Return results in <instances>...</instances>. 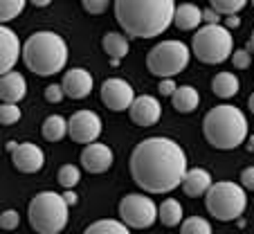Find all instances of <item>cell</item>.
Wrapping results in <instances>:
<instances>
[{
	"label": "cell",
	"mask_w": 254,
	"mask_h": 234,
	"mask_svg": "<svg viewBox=\"0 0 254 234\" xmlns=\"http://www.w3.org/2000/svg\"><path fill=\"white\" fill-rule=\"evenodd\" d=\"M187 173V156L183 147L169 138L142 140L130 153V176L139 189L149 194H167L183 185Z\"/></svg>",
	"instance_id": "1"
},
{
	"label": "cell",
	"mask_w": 254,
	"mask_h": 234,
	"mask_svg": "<svg viewBox=\"0 0 254 234\" xmlns=\"http://www.w3.org/2000/svg\"><path fill=\"white\" fill-rule=\"evenodd\" d=\"M176 0H115V18L133 38H155L173 23Z\"/></svg>",
	"instance_id": "2"
},
{
	"label": "cell",
	"mask_w": 254,
	"mask_h": 234,
	"mask_svg": "<svg viewBox=\"0 0 254 234\" xmlns=\"http://www.w3.org/2000/svg\"><path fill=\"white\" fill-rule=\"evenodd\" d=\"M202 133L214 149L230 151L248 140V120L232 104L214 106L202 120Z\"/></svg>",
	"instance_id": "3"
},
{
	"label": "cell",
	"mask_w": 254,
	"mask_h": 234,
	"mask_svg": "<svg viewBox=\"0 0 254 234\" xmlns=\"http://www.w3.org/2000/svg\"><path fill=\"white\" fill-rule=\"evenodd\" d=\"M23 61L34 75L52 77L67 63V45L57 32H34L23 43Z\"/></svg>",
	"instance_id": "4"
},
{
	"label": "cell",
	"mask_w": 254,
	"mask_h": 234,
	"mask_svg": "<svg viewBox=\"0 0 254 234\" xmlns=\"http://www.w3.org/2000/svg\"><path fill=\"white\" fill-rule=\"evenodd\" d=\"M70 205L65 203L63 194L57 191H41L32 198L27 210L29 225L39 234H61L67 225Z\"/></svg>",
	"instance_id": "5"
},
{
	"label": "cell",
	"mask_w": 254,
	"mask_h": 234,
	"mask_svg": "<svg viewBox=\"0 0 254 234\" xmlns=\"http://www.w3.org/2000/svg\"><path fill=\"white\" fill-rule=\"evenodd\" d=\"M191 52L200 59V63L216 66L232 57L234 52V38L232 32L223 25H205L198 27L191 41Z\"/></svg>",
	"instance_id": "6"
},
{
	"label": "cell",
	"mask_w": 254,
	"mask_h": 234,
	"mask_svg": "<svg viewBox=\"0 0 254 234\" xmlns=\"http://www.w3.org/2000/svg\"><path fill=\"white\" fill-rule=\"evenodd\" d=\"M205 207L218 221L241 219V214L248 207V194L236 182H230V180L214 182L205 194Z\"/></svg>",
	"instance_id": "7"
},
{
	"label": "cell",
	"mask_w": 254,
	"mask_h": 234,
	"mask_svg": "<svg viewBox=\"0 0 254 234\" xmlns=\"http://www.w3.org/2000/svg\"><path fill=\"white\" fill-rule=\"evenodd\" d=\"M189 59H191V50L183 41L171 38V41H162L151 48V52L146 54V68L151 75L160 79H171L189 66Z\"/></svg>",
	"instance_id": "8"
},
{
	"label": "cell",
	"mask_w": 254,
	"mask_h": 234,
	"mask_svg": "<svg viewBox=\"0 0 254 234\" xmlns=\"http://www.w3.org/2000/svg\"><path fill=\"white\" fill-rule=\"evenodd\" d=\"M120 219L135 230L151 228L158 221V205L146 194H128L120 203Z\"/></svg>",
	"instance_id": "9"
},
{
	"label": "cell",
	"mask_w": 254,
	"mask_h": 234,
	"mask_svg": "<svg viewBox=\"0 0 254 234\" xmlns=\"http://www.w3.org/2000/svg\"><path fill=\"white\" fill-rule=\"evenodd\" d=\"M101 117L95 110H77L67 120V135L77 144H92L101 135Z\"/></svg>",
	"instance_id": "10"
},
{
	"label": "cell",
	"mask_w": 254,
	"mask_h": 234,
	"mask_svg": "<svg viewBox=\"0 0 254 234\" xmlns=\"http://www.w3.org/2000/svg\"><path fill=\"white\" fill-rule=\"evenodd\" d=\"M101 101L106 104V108L122 113V110L130 108V104L135 101V90L128 81L113 77V79H106L101 83Z\"/></svg>",
	"instance_id": "11"
},
{
	"label": "cell",
	"mask_w": 254,
	"mask_h": 234,
	"mask_svg": "<svg viewBox=\"0 0 254 234\" xmlns=\"http://www.w3.org/2000/svg\"><path fill=\"white\" fill-rule=\"evenodd\" d=\"M11 162L20 173H36L45 164V153L34 142H23L16 144V149L11 151Z\"/></svg>",
	"instance_id": "12"
},
{
	"label": "cell",
	"mask_w": 254,
	"mask_h": 234,
	"mask_svg": "<svg viewBox=\"0 0 254 234\" xmlns=\"http://www.w3.org/2000/svg\"><path fill=\"white\" fill-rule=\"evenodd\" d=\"M130 120L133 124L137 126H155L162 117V106L155 97L151 95H142V97H135V101L130 104Z\"/></svg>",
	"instance_id": "13"
},
{
	"label": "cell",
	"mask_w": 254,
	"mask_h": 234,
	"mask_svg": "<svg viewBox=\"0 0 254 234\" xmlns=\"http://www.w3.org/2000/svg\"><path fill=\"white\" fill-rule=\"evenodd\" d=\"M113 151L111 147H106L101 142L86 144V149L81 151V167L90 173H106L113 167Z\"/></svg>",
	"instance_id": "14"
},
{
	"label": "cell",
	"mask_w": 254,
	"mask_h": 234,
	"mask_svg": "<svg viewBox=\"0 0 254 234\" xmlns=\"http://www.w3.org/2000/svg\"><path fill=\"white\" fill-rule=\"evenodd\" d=\"M20 57V41L14 29L0 25V77L14 70Z\"/></svg>",
	"instance_id": "15"
},
{
	"label": "cell",
	"mask_w": 254,
	"mask_h": 234,
	"mask_svg": "<svg viewBox=\"0 0 254 234\" xmlns=\"http://www.w3.org/2000/svg\"><path fill=\"white\" fill-rule=\"evenodd\" d=\"M92 75L88 70H83V68H72V70L65 72V77H63V92H65L70 99H83V97H88L92 92Z\"/></svg>",
	"instance_id": "16"
},
{
	"label": "cell",
	"mask_w": 254,
	"mask_h": 234,
	"mask_svg": "<svg viewBox=\"0 0 254 234\" xmlns=\"http://www.w3.org/2000/svg\"><path fill=\"white\" fill-rule=\"evenodd\" d=\"M27 95V81L20 72H7L0 77V99L5 104H18Z\"/></svg>",
	"instance_id": "17"
},
{
	"label": "cell",
	"mask_w": 254,
	"mask_h": 234,
	"mask_svg": "<svg viewBox=\"0 0 254 234\" xmlns=\"http://www.w3.org/2000/svg\"><path fill=\"white\" fill-rule=\"evenodd\" d=\"M211 185H214V182H211L209 171H205V169H200V167L187 169V173H185V178H183V191L189 198L205 196Z\"/></svg>",
	"instance_id": "18"
},
{
	"label": "cell",
	"mask_w": 254,
	"mask_h": 234,
	"mask_svg": "<svg viewBox=\"0 0 254 234\" xmlns=\"http://www.w3.org/2000/svg\"><path fill=\"white\" fill-rule=\"evenodd\" d=\"M101 45H104V52L111 57V66H120V61L128 54V38L124 36V34L120 32H108L104 36V41H101Z\"/></svg>",
	"instance_id": "19"
},
{
	"label": "cell",
	"mask_w": 254,
	"mask_h": 234,
	"mask_svg": "<svg viewBox=\"0 0 254 234\" xmlns=\"http://www.w3.org/2000/svg\"><path fill=\"white\" fill-rule=\"evenodd\" d=\"M202 20V11L200 7L191 5V2H185V5L176 7V14H173V25L183 32H189V29H196Z\"/></svg>",
	"instance_id": "20"
},
{
	"label": "cell",
	"mask_w": 254,
	"mask_h": 234,
	"mask_svg": "<svg viewBox=\"0 0 254 234\" xmlns=\"http://www.w3.org/2000/svg\"><path fill=\"white\" fill-rule=\"evenodd\" d=\"M171 104L178 113H191L200 104V95L193 86H178V90L171 95Z\"/></svg>",
	"instance_id": "21"
},
{
	"label": "cell",
	"mask_w": 254,
	"mask_h": 234,
	"mask_svg": "<svg viewBox=\"0 0 254 234\" xmlns=\"http://www.w3.org/2000/svg\"><path fill=\"white\" fill-rule=\"evenodd\" d=\"M241 83L236 79V75L232 72H218V75L211 79V90H214L216 97H221V99H230L239 92Z\"/></svg>",
	"instance_id": "22"
},
{
	"label": "cell",
	"mask_w": 254,
	"mask_h": 234,
	"mask_svg": "<svg viewBox=\"0 0 254 234\" xmlns=\"http://www.w3.org/2000/svg\"><path fill=\"white\" fill-rule=\"evenodd\" d=\"M43 138L48 142H61L67 135V120L63 115H50L48 120L43 122V129H41Z\"/></svg>",
	"instance_id": "23"
},
{
	"label": "cell",
	"mask_w": 254,
	"mask_h": 234,
	"mask_svg": "<svg viewBox=\"0 0 254 234\" xmlns=\"http://www.w3.org/2000/svg\"><path fill=\"white\" fill-rule=\"evenodd\" d=\"M83 234H130V228L124 221L101 219V221H95L92 225H88L83 230Z\"/></svg>",
	"instance_id": "24"
},
{
	"label": "cell",
	"mask_w": 254,
	"mask_h": 234,
	"mask_svg": "<svg viewBox=\"0 0 254 234\" xmlns=\"http://www.w3.org/2000/svg\"><path fill=\"white\" fill-rule=\"evenodd\" d=\"M158 219L162 221L167 228L183 223V205L176 201V198H167L162 205L158 207Z\"/></svg>",
	"instance_id": "25"
},
{
	"label": "cell",
	"mask_w": 254,
	"mask_h": 234,
	"mask_svg": "<svg viewBox=\"0 0 254 234\" xmlns=\"http://www.w3.org/2000/svg\"><path fill=\"white\" fill-rule=\"evenodd\" d=\"M27 0H0V25L18 18Z\"/></svg>",
	"instance_id": "26"
},
{
	"label": "cell",
	"mask_w": 254,
	"mask_h": 234,
	"mask_svg": "<svg viewBox=\"0 0 254 234\" xmlns=\"http://www.w3.org/2000/svg\"><path fill=\"white\" fill-rule=\"evenodd\" d=\"M180 234H211V225L200 216H189L180 225Z\"/></svg>",
	"instance_id": "27"
},
{
	"label": "cell",
	"mask_w": 254,
	"mask_h": 234,
	"mask_svg": "<svg viewBox=\"0 0 254 234\" xmlns=\"http://www.w3.org/2000/svg\"><path fill=\"white\" fill-rule=\"evenodd\" d=\"M79 180H81V171H79V167H74V164H63V167L59 169V185H61L63 189L77 187Z\"/></svg>",
	"instance_id": "28"
},
{
	"label": "cell",
	"mask_w": 254,
	"mask_h": 234,
	"mask_svg": "<svg viewBox=\"0 0 254 234\" xmlns=\"http://www.w3.org/2000/svg\"><path fill=\"white\" fill-rule=\"evenodd\" d=\"M209 5H211V9L218 11V14L236 16L245 5H248V0H209Z\"/></svg>",
	"instance_id": "29"
},
{
	"label": "cell",
	"mask_w": 254,
	"mask_h": 234,
	"mask_svg": "<svg viewBox=\"0 0 254 234\" xmlns=\"http://www.w3.org/2000/svg\"><path fill=\"white\" fill-rule=\"evenodd\" d=\"M20 117H23V115H20L18 104H5V101L0 104V124H2V126L16 124Z\"/></svg>",
	"instance_id": "30"
},
{
	"label": "cell",
	"mask_w": 254,
	"mask_h": 234,
	"mask_svg": "<svg viewBox=\"0 0 254 234\" xmlns=\"http://www.w3.org/2000/svg\"><path fill=\"white\" fill-rule=\"evenodd\" d=\"M18 223H20V219H18V212H16V210H7V212H2V214H0V228L7 230V232L16 230V228H18Z\"/></svg>",
	"instance_id": "31"
},
{
	"label": "cell",
	"mask_w": 254,
	"mask_h": 234,
	"mask_svg": "<svg viewBox=\"0 0 254 234\" xmlns=\"http://www.w3.org/2000/svg\"><path fill=\"white\" fill-rule=\"evenodd\" d=\"M250 50H236V52H232V63H234L239 70H248L250 63H252V57H250Z\"/></svg>",
	"instance_id": "32"
},
{
	"label": "cell",
	"mask_w": 254,
	"mask_h": 234,
	"mask_svg": "<svg viewBox=\"0 0 254 234\" xmlns=\"http://www.w3.org/2000/svg\"><path fill=\"white\" fill-rule=\"evenodd\" d=\"M108 5H111V0H83V9L95 16L104 14V11L108 9Z\"/></svg>",
	"instance_id": "33"
},
{
	"label": "cell",
	"mask_w": 254,
	"mask_h": 234,
	"mask_svg": "<svg viewBox=\"0 0 254 234\" xmlns=\"http://www.w3.org/2000/svg\"><path fill=\"white\" fill-rule=\"evenodd\" d=\"M63 97H65V92H63V86H59V83H50L45 88V99L50 104H59V101H63Z\"/></svg>",
	"instance_id": "34"
},
{
	"label": "cell",
	"mask_w": 254,
	"mask_h": 234,
	"mask_svg": "<svg viewBox=\"0 0 254 234\" xmlns=\"http://www.w3.org/2000/svg\"><path fill=\"white\" fill-rule=\"evenodd\" d=\"M241 187L245 191H254V167H245L241 171Z\"/></svg>",
	"instance_id": "35"
},
{
	"label": "cell",
	"mask_w": 254,
	"mask_h": 234,
	"mask_svg": "<svg viewBox=\"0 0 254 234\" xmlns=\"http://www.w3.org/2000/svg\"><path fill=\"white\" fill-rule=\"evenodd\" d=\"M158 88H160V95H164V97H171L173 92L178 90V86H176V81H173V79H162Z\"/></svg>",
	"instance_id": "36"
},
{
	"label": "cell",
	"mask_w": 254,
	"mask_h": 234,
	"mask_svg": "<svg viewBox=\"0 0 254 234\" xmlns=\"http://www.w3.org/2000/svg\"><path fill=\"white\" fill-rule=\"evenodd\" d=\"M218 18H221V14L214 9L202 11V20H207V25H218Z\"/></svg>",
	"instance_id": "37"
},
{
	"label": "cell",
	"mask_w": 254,
	"mask_h": 234,
	"mask_svg": "<svg viewBox=\"0 0 254 234\" xmlns=\"http://www.w3.org/2000/svg\"><path fill=\"white\" fill-rule=\"evenodd\" d=\"M63 198H65V203L70 207L79 203V196H77V191H74V189H65V191H63Z\"/></svg>",
	"instance_id": "38"
},
{
	"label": "cell",
	"mask_w": 254,
	"mask_h": 234,
	"mask_svg": "<svg viewBox=\"0 0 254 234\" xmlns=\"http://www.w3.org/2000/svg\"><path fill=\"white\" fill-rule=\"evenodd\" d=\"M223 27H227V29H236V27H241V18H239V14L236 16H227L225 18V25Z\"/></svg>",
	"instance_id": "39"
},
{
	"label": "cell",
	"mask_w": 254,
	"mask_h": 234,
	"mask_svg": "<svg viewBox=\"0 0 254 234\" xmlns=\"http://www.w3.org/2000/svg\"><path fill=\"white\" fill-rule=\"evenodd\" d=\"M29 2H32L34 7H48L52 0H29Z\"/></svg>",
	"instance_id": "40"
},
{
	"label": "cell",
	"mask_w": 254,
	"mask_h": 234,
	"mask_svg": "<svg viewBox=\"0 0 254 234\" xmlns=\"http://www.w3.org/2000/svg\"><path fill=\"white\" fill-rule=\"evenodd\" d=\"M248 106H250V110H252V113H254V92H252V95H250V99H248Z\"/></svg>",
	"instance_id": "41"
},
{
	"label": "cell",
	"mask_w": 254,
	"mask_h": 234,
	"mask_svg": "<svg viewBox=\"0 0 254 234\" xmlns=\"http://www.w3.org/2000/svg\"><path fill=\"white\" fill-rule=\"evenodd\" d=\"M250 52H254V32H252V38H250V45H248Z\"/></svg>",
	"instance_id": "42"
},
{
	"label": "cell",
	"mask_w": 254,
	"mask_h": 234,
	"mask_svg": "<svg viewBox=\"0 0 254 234\" xmlns=\"http://www.w3.org/2000/svg\"><path fill=\"white\" fill-rule=\"evenodd\" d=\"M248 149H250V151L254 149V138H250V140H248Z\"/></svg>",
	"instance_id": "43"
},
{
	"label": "cell",
	"mask_w": 254,
	"mask_h": 234,
	"mask_svg": "<svg viewBox=\"0 0 254 234\" xmlns=\"http://www.w3.org/2000/svg\"><path fill=\"white\" fill-rule=\"evenodd\" d=\"M252 5H254V0H252Z\"/></svg>",
	"instance_id": "44"
}]
</instances>
